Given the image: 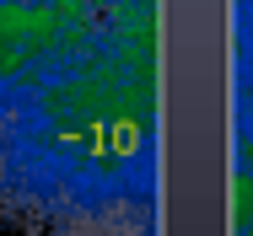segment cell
<instances>
[{
    "instance_id": "obj_1",
    "label": "cell",
    "mask_w": 253,
    "mask_h": 236,
    "mask_svg": "<svg viewBox=\"0 0 253 236\" xmlns=\"http://www.w3.org/2000/svg\"><path fill=\"white\" fill-rule=\"evenodd\" d=\"M0 215L38 236H156L162 0H102L86 43L0 92Z\"/></svg>"
},
{
    "instance_id": "obj_2",
    "label": "cell",
    "mask_w": 253,
    "mask_h": 236,
    "mask_svg": "<svg viewBox=\"0 0 253 236\" xmlns=\"http://www.w3.org/2000/svg\"><path fill=\"white\" fill-rule=\"evenodd\" d=\"M102 0H0V92L59 65L97 27Z\"/></svg>"
},
{
    "instance_id": "obj_3",
    "label": "cell",
    "mask_w": 253,
    "mask_h": 236,
    "mask_svg": "<svg viewBox=\"0 0 253 236\" xmlns=\"http://www.w3.org/2000/svg\"><path fill=\"white\" fill-rule=\"evenodd\" d=\"M119 5H129V0H119Z\"/></svg>"
}]
</instances>
